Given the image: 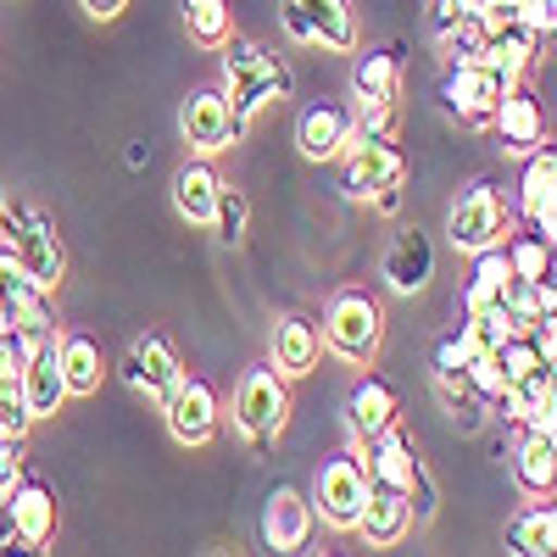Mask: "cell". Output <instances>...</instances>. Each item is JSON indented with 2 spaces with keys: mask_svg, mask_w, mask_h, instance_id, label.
<instances>
[{
  "mask_svg": "<svg viewBox=\"0 0 557 557\" xmlns=\"http://www.w3.org/2000/svg\"><path fill=\"white\" fill-rule=\"evenodd\" d=\"M391 424H401V396H396V385L385 380V374H357V385H351V396H346V430L357 435V446L362 441H374L380 430H391Z\"/></svg>",
  "mask_w": 557,
  "mask_h": 557,
  "instance_id": "7402d4cb",
  "label": "cell"
},
{
  "mask_svg": "<svg viewBox=\"0 0 557 557\" xmlns=\"http://www.w3.org/2000/svg\"><path fill=\"white\" fill-rule=\"evenodd\" d=\"M513 480H519L524 496H552V485H557V446H552V435H541V430L519 435V446H513Z\"/></svg>",
  "mask_w": 557,
  "mask_h": 557,
  "instance_id": "4316f807",
  "label": "cell"
},
{
  "mask_svg": "<svg viewBox=\"0 0 557 557\" xmlns=\"http://www.w3.org/2000/svg\"><path fill=\"white\" fill-rule=\"evenodd\" d=\"M318 330H323V351H335L346 368H374V357L385 346V307L362 285H346L330 296Z\"/></svg>",
  "mask_w": 557,
  "mask_h": 557,
  "instance_id": "7a4b0ae2",
  "label": "cell"
},
{
  "mask_svg": "<svg viewBox=\"0 0 557 557\" xmlns=\"http://www.w3.org/2000/svg\"><path fill=\"white\" fill-rule=\"evenodd\" d=\"M469 290H462V312H474V307H496L502 290H507V278H513V268H507V251L502 246H485L469 257Z\"/></svg>",
  "mask_w": 557,
  "mask_h": 557,
  "instance_id": "f1b7e54d",
  "label": "cell"
},
{
  "mask_svg": "<svg viewBox=\"0 0 557 557\" xmlns=\"http://www.w3.org/2000/svg\"><path fill=\"white\" fill-rule=\"evenodd\" d=\"M178 17H184L190 45H201V51H218V45L235 34V12H228V0H178Z\"/></svg>",
  "mask_w": 557,
  "mask_h": 557,
  "instance_id": "f546056e",
  "label": "cell"
},
{
  "mask_svg": "<svg viewBox=\"0 0 557 557\" xmlns=\"http://www.w3.org/2000/svg\"><path fill=\"white\" fill-rule=\"evenodd\" d=\"M117 374H123V385L128 391H139V396H151L157 407L168 401V391L184 380V362H178V351H173V341L168 335H157V330H146L134 346H128V357L117 362Z\"/></svg>",
  "mask_w": 557,
  "mask_h": 557,
  "instance_id": "5bb4252c",
  "label": "cell"
},
{
  "mask_svg": "<svg viewBox=\"0 0 557 557\" xmlns=\"http://www.w3.org/2000/svg\"><path fill=\"white\" fill-rule=\"evenodd\" d=\"M362 446H368V451H362V469H368V480L396 485V491H412L418 469H424V457H418V446H412V435H407L401 424L380 430L374 441H362Z\"/></svg>",
  "mask_w": 557,
  "mask_h": 557,
  "instance_id": "cb8c5ba5",
  "label": "cell"
},
{
  "mask_svg": "<svg viewBox=\"0 0 557 557\" xmlns=\"http://www.w3.org/2000/svg\"><path fill=\"white\" fill-rule=\"evenodd\" d=\"M507 335H513V323L502 318V307H474V312H462V330H457V341L469 346V351H496Z\"/></svg>",
  "mask_w": 557,
  "mask_h": 557,
  "instance_id": "836d02e7",
  "label": "cell"
},
{
  "mask_svg": "<svg viewBox=\"0 0 557 557\" xmlns=\"http://www.w3.org/2000/svg\"><path fill=\"white\" fill-rule=\"evenodd\" d=\"M278 23L296 45H323L335 57H351L362 39L351 0H278Z\"/></svg>",
  "mask_w": 557,
  "mask_h": 557,
  "instance_id": "52a82bcc",
  "label": "cell"
},
{
  "mask_svg": "<svg viewBox=\"0 0 557 557\" xmlns=\"http://www.w3.org/2000/svg\"><path fill=\"white\" fill-rule=\"evenodd\" d=\"M346 168H341V190L351 201H374L391 184H407V157L396 146V134H380V128H357L351 146L341 151Z\"/></svg>",
  "mask_w": 557,
  "mask_h": 557,
  "instance_id": "8992f818",
  "label": "cell"
},
{
  "mask_svg": "<svg viewBox=\"0 0 557 557\" xmlns=\"http://www.w3.org/2000/svg\"><path fill=\"white\" fill-rule=\"evenodd\" d=\"M380 278H385L391 296H418L435 278V240L418 223H401L385 246V257H380Z\"/></svg>",
  "mask_w": 557,
  "mask_h": 557,
  "instance_id": "e0dca14e",
  "label": "cell"
},
{
  "mask_svg": "<svg viewBox=\"0 0 557 557\" xmlns=\"http://www.w3.org/2000/svg\"><path fill=\"white\" fill-rule=\"evenodd\" d=\"M218 62H223V96H228V112H235L240 128H251V117L273 101H290V67L278 62L262 39H240V34H228L218 45Z\"/></svg>",
  "mask_w": 557,
  "mask_h": 557,
  "instance_id": "6da1fadb",
  "label": "cell"
},
{
  "mask_svg": "<svg viewBox=\"0 0 557 557\" xmlns=\"http://www.w3.org/2000/svg\"><path fill=\"white\" fill-rule=\"evenodd\" d=\"M162 418H168V435H173L178 446H207V441L218 435L223 407H218V391H212L207 380H190V374H184V380L168 391Z\"/></svg>",
  "mask_w": 557,
  "mask_h": 557,
  "instance_id": "2e32d148",
  "label": "cell"
},
{
  "mask_svg": "<svg viewBox=\"0 0 557 557\" xmlns=\"http://www.w3.org/2000/svg\"><path fill=\"white\" fill-rule=\"evenodd\" d=\"M78 7H84L89 17H96V23H112V17L128 7V0H78Z\"/></svg>",
  "mask_w": 557,
  "mask_h": 557,
  "instance_id": "ab89813d",
  "label": "cell"
},
{
  "mask_svg": "<svg viewBox=\"0 0 557 557\" xmlns=\"http://www.w3.org/2000/svg\"><path fill=\"white\" fill-rule=\"evenodd\" d=\"M351 134H357V112L351 101H307L301 117H296V151L307 162H335L346 146H351Z\"/></svg>",
  "mask_w": 557,
  "mask_h": 557,
  "instance_id": "9a60e30c",
  "label": "cell"
},
{
  "mask_svg": "<svg viewBox=\"0 0 557 557\" xmlns=\"http://www.w3.org/2000/svg\"><path fill=\"white\" fill-rule=\"evenodd\" d=\"M485 128L496 134V146H502L507 157H524V151L546 146V101L519 78V84L502 89V101H496V112H491Z\"/></svg>",
  "mask_w": 557,
  "mask_h": 557,
  "instance_id": "7c38bea8",
  "label": "cell"
},
{
  "mask_svg": "<svg viewBox=\"0 0 557 557\" xmlns=\"http://www.w3.org/2000/svg\"><path fill=\"white\" fill-rule=\"evenodd\" d=\"M351 530L362 535V546H374V552L401 546V541H407V530H412V502H407V491L368 480V502H362V513H357V524H351Z\"/></svg>",
  "mask_w": 557,
  "mask_h": 557,
  "instance_id": "ffe728a7",
  "label": "cell"
},
{
  "mask_svg": "<svg viewBox=\"0 0 557 557\" xmlns=\"http://www.w3.org/2000/svg\"><path fill=\"white\" fill-rule=\"evenodd\" d=\"M0 341H12V307H7V296H0Z\"/></svg>",
  "mask_w": 557,
  "mask_h": 557,
  "instance_id": "7bdbcfd3",
  "label": "cell"
},
{
  "mask_svg": "<svg viewBox=\"0 0 557 557\" xmlns=\"http://www.w3.org/2000/svg\"><path fill=\"white\" fill-rule=\"evenodd\" d=\"M17 391H23V401H28L34 418L62 412V401H67V380H62L57 335H51V341H39L34 351H23V362H17Z\"/></svg>",
  "mask_w": 557,
  "mask_h": 557,
  "instance_id": "603a6c76",
  "label": "cell"
},
{
  "mask_svg": "<svg viewBox=\"0 0 557 557\" xmlns=\"http://www.w3.org/2000/svg\"><path fill=\"white\" fill-rule=\"evenodd\" d=\"M178 134L196 157H218V151L246 139V128L235 123V112H228L223 89H190V96L178 101Z\"/></svg>",
  "mask_w": 557,
  "mask_h": 557,
  "instance_id": "30bf717a",
  "label": "cell"
},
{
  "mask_svg": "<svg viewBox=\"0 0 557 557\" xmlns=\"http://www.w3.org/2000/svg\"><path fill=\"white\" fill-rule=\"evenodd\" d=\"M457 385H469L480 401H485V412L502 401V368H496V357L491 351H469V357H462V368H457Z\"/></svg>",
  "mask_w": 557,
  "mask_h": 557,
  "instance_id": "e575fe53",
  "label": "cell"
},
{
  "mask_svg": "<svg viewBox=\"0 0 557 557\" xmlns=\"http://www.w3.org/2000/svg\"><path fill=\"white\" fill-rule=\"evenodd\" d=\"M401 84H407V45H374V51H362L351 62V112H357V128L396 134Z\"/></svg>",
  "mask_w": 557,
  "mask_h": 557,
  "instance_id": "3957f363",
  "label": "cell"
},
{
  "mask_svg": "<svg viewBox=\"0 0 557 557\" xmlns=\"http://www.w3.org/2000/svg\"><path fill=\"white\" fill-rule=\"evenodd\" d=\"M207 228L218 235V246H246V228H251V201H246V190H235V184H218V201H212V218H207Z\"/></svg>",
  "mask_w": 557,
  "mask_h": 557,
  "instance_id": "1f68e13d",
  "label": "cell"
},
{
  "mask_svg": "<svg viewBox=\"0 0 557 557\" xmlns=\"http://www.w3.org/2000/svg\"><path fill=\"white\" fill-rule=\"evenodd\" d=\"M218 168L207 162V157H196V162H184L178 173H173V212L184 218V223H196V228H207V218H212V201H218Z\"/></svg>",
  "mask_w": 557,
  "mask_h": 557,
  "instance_id": "d4e9b609",
  "label": "cell"
},
{
  "mask_svg": "<svg viewBox=\"0 0 557 557\" xmlns=\"http://www.w3.org/2000/svg\"><path fill=\"white\" fill-rule=\"evenodd\" d=\"M435 396H441V407L451 412V424H457L462 435L485 430V401H480L469 385H457V380H435Z\"/></svg>",
  "mask_w": 557,
  "mask_h": 557,
  "instance_id": "d590c367",
  "label": "cell"
},
{
  "mask_svg": "<svg viewBox=\"0 0 557 557\" xmlns=\"http://www.w3.org/2000/svg\"><path fill=\"white\" fill-rule=\"evenodd\" d=\"M17 546V530H12V513H7V502H0V552H12Z\"/></svg>",
  "mask_w": 557,
  "mask_h": 557,
  "instance_id": "60d3db41",
  "label": "cell"
},
{
  "mask_svg": "<svg viewBox=\"0 0 557 557\" xmlns=\"http://www.w3.org/2000/svg\"><path fill=\"white\" fill-rule=\"evenodd\" d=\"M502 318L513 323V330H530L535 318H546L552 307H557V296H552V278H507V290H502Z\"/></svg>",
  "mask_w": 557,
  "mask_h": 557,
  "instance_id": "4dcf8cb0",
  "label": "cell"
},
{
  "mask_svg": "<svg viewBox=\"0 0 557 557\" xmlns=\"http://www.w3.org/2000/svg\"><path fill=\"white\" fill-rule=\"evenodd\" d=\"M462 357H469V346H462L457 335H441V341L430 346V374H435V380H457Z\"/></svg>",
  "mask_w": 557,
  "mask_h": 557,
  "instance_id": "74e56055",
  "label": "cell"
},
{
  "mask_svg": "<svg viewBox=\"0 0 557 557\" xmlns=\"http://www.w3.org/2000/svg\"><path fill=\"white\" fill-rule=\"evenodd\" d=\"M507 228H513V207H507V196L496 190L491 178H474L469 190L451 201V212H446V240L462 257H474L485 246H502Z\"/></svg>",
  "mask_w": 557,
  "mask_h": 557,
  "instance_id": "5b68a950",
  "label": "cell"
},
{
  "mask_svg": "<svg viewBox=\"0 0 557 557\" xmlns=\"http://www.w3.org/2000/svg\"><path fill=\"white\" fill-rule=\"evenodd\" d=\"M502 251H507L513 278H552V240H541L535 228H530V235H513V228H507Z\"/></svg>",
  "mask_w": 557,
  "mask_h": 557,
  "instance_id": "d6a6232c",
  "label": "cell"
},
{
  "mask_svg": "<svg viewBox=\"0 0 557 557\" xmlns=\"http://www.w3.org/2000/svg\"><path fill=\"white\" fill-rule=\"evenodd\" d=\"M312 524H318V513H312V496H307L301 485H273V491L262 496L257 535H262L268 552H307Z\"/></svg>",
  "mask_w": 557,
  "mask_h": 557,
  "instance_id": "4fadbf2b",
  "label": "cell"
},
{
  "mask_svg": "<svg viewBox=\"0 0 557 557\" xmlns=\"http://www.w3.org/2000/svg\"><path fill=\"white\" fill-rule=\"evenodd\" d=\"M28 424H34V412H28V401H23V391H17V374H0V435L23 441Z\"/></svg>",
  "mask_w": 557,
  "mask_h": 557,
  "instance_id": "8d00e7d4",
  "label": "cell"
},
{
  "mask_svg": "<svg viewBox=\"0 0 557 557\" xmlns=\"http://www.w3.org/2000/svg\"><path fill=\"white\" fill-rule=\"evenodd\" d=\"M502 89H507V78L491 73L480 57L446 62L441 67V112L457 117V123H469V128H485L491 112H496V101H502Z\"/></svg>",
  "mask_w": 557,
  "mask_h": 557,
  "instance_id": "ba28073f",
  "label": "cell"
},
{
  "mask_svg": "<svg viewBox=\"0 0 557 557\" xmlns=\"http://www.w3.org/2000/svg\"><path fill=\"white\" fill-rule=\"evenodd\" d=\"M12 262L45 290H62L67 278V246L57 235V218L39 212V207H23V223H17V246H12Z\"/></svg>",
  "mask_w": 557,
  "mask_h": 557,
  "instance_id": "8fae6325",
  "label": "cell"
},
{
  "mask_svg": "<svg viewBox=\"0 0 557 557\" xmlns=\"http://www.w3.org/2000/svg\"><path fill=\"white\" fill-rule=\"evenodd\" d=\"M502 541H507V552H519V557H552L557 552V507L535 502V507H524V513H513Z\"/></svg>",
  "mask_w": 557,
  "mask_h": 557,
  "instance_id": "83f0119b",
  "label": "cell"
},
{
  "mask_svg": "<svg viewBox=\"0 0 557 557\" xmlns=\"http://www.w3.org/2000/svg\"><path fill=\"white\" fill-rule=\"evenodd\" d=\"M28 474V457H23V441H12V435H0V496H7L17 480Z\"/></svg>",
  "mask_w": 557,
  "mask_h": 557,
  "instance_id": "f35d334b",
  "label": "cell"
},
{
  "mask_svg": "<svg viewBox=\"0 0 557 557\" xmlns=\"http://www.w3.org/2000/svg\"><path fill=\"white\" fill-rule=\"evenodd\" d=\"M0 502H7V513H12L17 546H28V552H45V546H51V535H57V513H62L51 485L34 480V474H23Z\"/></svg>",
  "mask_w": 557,
  "mask_h": 557,
  "instance_id": "d6986e66",
  "label": "cell"
},
{
  "mask_svg": "<svg viewBox=\"0 0 557 557\" xmlns=\"http://www.w3.org/2000/svg\"><path fill=\"white\" fill-rule=\"evenodd\" d=\"M285 424H290V380L278 374L273 362L246 368L240 385H235V430L257 451H268L278 435H285Z\"/></svg>",
  "mask_w": 557,
  "mask_h": 557,
  "instance_id": "277c9868",
  "label": "cell"
},
{
  "mask_svg": "<svg viewBox=\"0 0 557 557\" xmlns=\"http://www.w3.org/2000/svg\"><path fill=\"white\" fill-rule=\"evenodd\" d=\"M0 374H17V351H12V341H0Z\"/></svg>",
  "mask_w": 557,
  "mask_h": 557,
  "instance_id": "b9f144b4",
  "label": "cell"
},
{
  "mask_svg": "<svg viewBox=\"0 0 557 557\" xmlns=\"http://www.w3.org/2000/svg\"><path fill=\"white\" fill-rule=\"evenodd\" d=\"M268 362L285 380H307L312 368L323 362V330H318V318H307V312H285V318H278L273 323V341H268Z\"/></svg>",
  "mask_w": 557,
  "mask_h": 557,
  "instance_id": "44dd1931",
  "label": "cell"
},
{
  "mask_svg": "<svg viewBox=\"0 0 557 557\" xmlns=\"http://www.w3.org/2000/svg\"><path fill=\"white\" fill-rule=\"evenodd\" d=\"M57 357H62V380L67 396H96L107 380V357L96 335H57Z\"/></svg>",
  "mask_w": 557,
  "mask_h": 557,
  "instance_id": "484cf974",
  "label": "cell"
},
{
  "mask_svg": "<svg viewBox=\"0 0 557 557\" xmlns=\"http://www.w3.org/2000/svg\"><path fill=\"white\" fill-rule=\"evenodd\" d=\"M519 218L535 228L541 240H557V151H552V146L524 151V173H519Z\"/></svg>",
  "mask_w": 557,
  "mask_h": 557,
  "instance_id": "ac0fdd59",
  "label": "cell"
},
{
  "mask_svg": "<svg viewBox=\"0 0 557 557\" xmlns=\"http://www.w3.org/2000/svg\"><path fill=\"white\" fill-rule=\"evenodd\" d=\"M362 502H368V469H362V457L357 451H341V457L323 462L318 480H312V513L330 524V530H351L357 513H362Z\"/></svg>",
  "mask_w": 557,
  "mask_h": 557,
  "instance_id": "9c48e42d",
  "label": "cell"
},
{
  "mask_svg": "<svg viewBox=\"0 0 557 557\" xmlns=\"http://www.w3.org/2000/svg\"><path fill=\"white\" fill-rule=\"evenodd\" d=\"M0 207H7V184H0Z\"/></svg>",
  "mask_w": 557,
  "mask_h": 557,
  "instance_id": "ee69618b",
  "label": "cell"
}]
</instances>
